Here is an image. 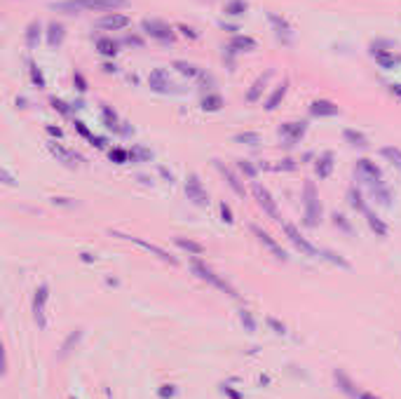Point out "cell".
I'll return each mask as SVG.
<instances>
[{
	"instance_id": "obj_1",
	"label": "cell",
	"mask_w": 401,
	"mask_h": 399,
	"mask_svg": "<svg viewBox=\"0 0 401 399\" xmlns=\"http://www.w3.org/2000/svg\"><path fill=\"white\" fill-rule=\"evenodd\" d=\"M127 5V0H64V3H54L52 10L59 12H115L120 7Z\"/></svg>"
},
{
	"instance_id": "obj_33",
	"label": "cell",
	"mask_w": 401,
	"mask_h": 399,
	"mask_svg": "<svg viewBox=\"0 0 401 399\" xmlns=\"http://www.w3.org/2000/svg\"><path fill=\"white\" fill-rule=\"evenodd\" d=\"M176 244L181 247L183 252L193 254V256H200V254L204 252V247H202L200 242H193V239H186V237H176Z\"/></svg>"
},
{
	"instance_id": "obj_64",
	"label": "cell",
	"mask_w": 401,
	"mask_h": 399,
	"mask_svg": "<svg viewBox=\"0 0 401 399\" xmlns=\"http://www.w3.org/2000/svg\"><path fill=\"white\" fill-rule=\"evenodd\" d=\"M71 399H75V397H71Z\"/></svg>"
},
{
	"instance_id": "obj_47",
	"label": "cell",
	"mask_w": 401,
	"mask_h": 399,
	"mask_svg": "<svg viewBox=\"0 0 401 399\" xmlns=\"http://www.w3.org/2000/svg\"><path fill=\"white\" fill-rule=\"evenodd\" d=\"M267 326H270V329H272L277 336H284V333H286V326L282 324V322H277L274 317H267Z\"/></svg>"
},
{
	"instance_id": "obj_39",
	"label": "cell",
	"mask_w": 401,
	"mask_h": 399,
	"mask_svg": "<svg viewBox=\"0 0 401 399\" xmlns=\"http://www.w3.org/2000/svg\"><path fill=\"white\" fill-rule=\"evenodd\" d=\"M235 141L246 143V146H258V143H261V134H256V132H244V134L235 136Z\"/></svg>"
},
{
	"instance_id": "obj_56",
	"label": "cell",
	"mask_w": 401,
	"mask_h": 399,
	"mask_svg": "<svg viewBox=\"0 0 401 399\" xmlns=\"http://www.w3.org/2000/svg\"><path fill=\"white\" fill-rule=\"evenodd\" d=\"M89 141H91V146H97V148H104L106 146V139H101V136H91Z\"/></svg>"
},
{
	"instance_id": "obj_9",
	"label": "cell",
	"mask_w": 401,
	"mask_h": 399,
	"mask_svg": "<svg viewBox=\"0 0 401 399\" xmlns=\"http://www.w3.org/2000/svg\"><path fill=\"white\" fill-rule=\"evenodd\" d=\"M251 193H254V197L258 200V204L263 207V211H265L272 221H277L280 223L282 219H280V211H277V204H274V200H272V195L267 193V188H263L261 183H256L254 181V186H251Z\"/></svg>"
},
{
	"instance_id": "obj_16",
	"label": "cell",
	"mask_w": 401,
	"mask_h": 399,
	"mask_svg": "<svg viewBox=\"0 0 401 399\" xmlns=\"http://www.w3.org/2000/svg\"><path fill=\"white\" fill-rule=\"evenodd\" d=\"M310 113L315 117H333L341 113V108L333 104V101H326V99H317L310 104Z\"/></svg>"
},
{
	"instance_id": "obj_61",
	"label": "cell",
	"mask_w": 401,
	"mask_h": 399,
	"mask_svg": "<svg viewBox=\"0 0 401 399\" xmlns=\"http://www.w3.org/2000/svg\"><path fill=\"white\" fill-rule=\"evenodd\" d=\"M52 202H54V204H64V207H71V202H68L66 197H54Z\"/></svg>"
},
{
	"instance_id": "obj_40",
	"label": "cell",
	"mask_w": 401,
	"mask_h": 399,
	"mask_svg": "<svg viewBox=\"0 0 401 399\" xmlns=\"http://www.w3.org/2000/svg\"><path fill=\"white\" fill-rule=\"evenodd\" d=\"M319 256H324L326 261H331L333 265H338V268H343V270H350V263H347L345 258L341 256V254H333V252H322Z\"/></svg>"
},
{
	"instance_id": "obj_6",
	"label": "cell",
	"mask_w": 401,
	"mask_h": 399,
	"mask_svg": "<svg viewBox=\"0 0 401 399\" xmlns=\"http://www.w3.org/2000/svg\"><path fill=\"white\" fill-rule=\"evenodd\" d=\"M186 195H188V200H193L197 207H207L209 204V195H207V191H204V186H202L197 174H188V176H186Z\"/></svg>"
},
{
	"instance_id": "obj_50",
	"label": "cell",
	"mask_w": 401,
	"mask_h": 399,
	"mask_svg": "<svg viewBox=\"0 0 401 399\" xmlns=\"http://www.w3.org/2000/svg\"><path fill=\"white\" fill-rule=\"evenodd\" d=\"M178 31H181V36L190 38V40H195V38H197V33H195V28H188V26H178Z\"/></svg>"
},
{
	"instance_id": "obj_28",
	"label": "cell",
	"mask_w": 401,
	"mask_h": 399,
	"mask_svg": "<svg viewBox=\"0 0 401 399\" xmlns=\"http://www.w3.org/2000/svg\"><path fill=\"white\" fill-rule=\"evenodd\" d=\"M230 47L232 49H237V52H251V49H256V40L254 38H249V36H235L230 40Z\"/></svg>"
},
{
	"instance_id": "obj_27",
	"label": "cell",
	"mask_w": 401,
	"mask_h": 399,
	"mask_svg": "<svg viewBox=\"0 0 401 399\" xmlns=\"http://www.w3.org/2000/svg\"><path fill=\"white\" fill-rule=\"evenodd\" d=\"M343 136H345V141L350 143V146H354V148H366V146H368L366 134H361V132H357V129H345Z\"/></svg>"
},
{
	"instance_id": "obj_60",
	"label": "cell",
	"mask_w": 401,
	"mask_h": 399,
	"mask_svg": "<svg viewBox=\"0 0 401 399\" xmlns=\"http://www.w3.org/2000/svg\"><path fill=\"white\" fill-rule=\"evenodd\" d=\"M101 68H104V73H115V71H117V68H115V64H104V66H101Z\"/></svg>"
},
{
	"instance_id": "obj_52",
	"label": "cell",
	"mask_w": 401,
	"mask_h": 399,
	"mask_svg": "<svg viewBox=\"0 0 401 399\" xmlns=\"http://www.w3.org/2000/svg\"><path fill=\"white\" fill-rule=\"evenodd\" d=\"M223 392L228 394V397H230V399H242V394H239L237 390H232L230 385H223Z\"/></svg>"
},
{
	"instance_id": "obj_22",
	"label": "cell",
	"mask_w": 401,
	"mask_h": 399,
	"mask_svg": "<svg viewBox=\"0 0 401 399\" xmlns=\"http://www.w3.org/2000/svg\"><path fill=\"white\" fill-rule=\"evenodd\" d=\"M366 221H368V228H371L378 237H387L389 228H387V223H385L380 216H376L373 211H366Z\"/></svg>"
},
{
	"instance_id": "obj_32",
	"label": "cell",
	"mask_w": 401,
	"mask_h": 399,
	"mask_svg": "<svg viewBox=\"0 0 401 399\" xmlns=\"http://www.w3.org/2000/svg\"><path fill=\"white\" fill-rule=\"evenodd\" d=\"M380 155L383 158H387L392 165L396 167L401 172V148H396V146H385V148H380Z\"/></svg>"
},
{
	"instance_id": "obj_54",
	"label": "cell",
	"mask_w": 401,
	"mask_h": 399,
	"mask_svg": "<svg viewBox=\"0 0 401 399\" xmlns=\"http://www.w3.org/2000/svg\"><path fill=\"white\" fill-rule=\"evenodd\" d=\"M75 129H78V132H80L82 136H87V139H91V136H94V134H89V129H87L82 122H75Z\"/></svg>"
},
{
	"instance_id": "obj_58",
	"label": "cell",
	"mask_w": 401,
	"mask_h": 399,
	"mask_svg": "<svg viewBox=\"0 0 401 399\" xmlns=\"http://www.w3.org/2000/svg\"><path fill=\"white\" fill-rule=\"evenodd\" d=\"M47 132H49V134H52V136H56V139H59V136L64 134V132H61L59 127H54V125H47Z\"/></svg>"
},
{
	"instance_id": "obj_17",
	"label": "cell",
	"mask_w": 401,
	"mask_h": 399,
	"mask_svg": "<svg viewBox=\"0 0 401 399\" xmlns=\"http://www.w3.org/2000/svg\"><path fill=\"white\" fill-rule=\"evenodd\" d=\"M213 165H216V169H219V172H221V176H223L225 181H228V186H230L232 191H235V195H239V197H244V195H246V191H244L242 181H239V178L235 176V174H232L230 169H228V167H225L223 162H221V160H213Z\"/></svg>"
},
{
	"instance_id": "obj_11",
	"label": "cell",
	"mask_w": 401,
	"mask_h": 399,
	"mask_svg": "<svg viewBox=\"0 0 401 399\" xmlns=\"http://www.w3.org/2000/svg\"><path fill=\"white\" fill-rule=\"evenodd\" d=\"M132 24V19L127 14H120V12H108L106 17H101L97 21L99 28H104V31H122V28H127Z\"/></svg>"
},
{
	"instance_id": "obj_26",
	"label": "cell",
	"mask_w": 401,
	"mask_h": 399,
	"mask_svg": "<svg viewBox=\"0 0 401 399\" xmlns=\"http://www.w3.org/2000/svg\"><path fill=\"white\" fill-rule=\"evenodd\" d=\"M347 202H350V207L352 209H357V211H368L366 209V202H364V195H361V191H359L357 186H352L350 191H347Z\"/></svg>"
},
{
	"instance_id": "obj_24",
	"label": "cell",
	"mask_w": 401,
	"mask_h": 399,
	"mask_svg": "<svg viewBox=\"0 0 401 399\" xmlns=\"http://www.w3.org/2000/svg\"><path fill=\"white\" fill-rule=\"evenodd\" d=\"M286 89H289V80H284V82H282L280 87H274V92L270 94V99L265 101V108H267V111H274V108H277V106L282 104V99L286 97Z\"/></svg>"
},
{
	"instance_id": "obj_38",
	"label": "cell",
	"mask_w": 401,
	"mask_h": 399,
	"mask_svg": "<svg viewBox=\"0 0 401 399\" xmlns=\"http://www.w3.org/2000/svg\"><path fill=\"white\" fill-rule=\"evenodd\" d=\"M296 162H293L291 158H286V160H280L277 165H263V169H274V172H293L296 169Z\"/></svg>"
},
{
	"instance_id": "obj_62",
	"label": "cell",
	"mask_w": 401,
	"mask_h": 399,
	"mask_svg": "<svg viewBox=\"0 0 401 399\" xmlns=\"http://www.w3.org/2000/svg\"><path fill=\"white\" fill-rule=\"evenodd\" d=\"M359 399H380V397H376V394H371V392H361Z\"/></svg>"
},
{
	"instance_id": "obj_48",
	"label": "cell",
	"mask_w": 401,
	"mask_h": 399,
	"mask_svg": "<svg viewBox=\"0 0 401 399\" xmlns=\"http://www.w3.org/2000/svg\"><path fill=\"white\" fill-rule=\"evenodd\" d=\"M221 216H223V221L225 223H232L235 219H232V209H230V204H225V202H221Z\"/></svg>"
},
{
	"instance_id": "obj_57",
	"label": "cell",
	"mask_w": 401,
	"mask_h": 399,
	"mask_svg": "<svg viewBox=\"0 0 401 399\" xmlns=\"http://www.w3.org/2000/svg\"><path fill=\"white\" fill-rule=\"evenodd\" d=\"M80 256H82V261H85V263H94V261H97V256H94V254H89V252H82Z\"/></svg>"
},
{
	"instance_id": "obj_13",
	"label": "cell",
	"mask_w": 401,
	"mask_h": 399,
	"mask_svg": "<svg viewBox=\"0 0 401 399\" xmlns=\"http://www.w3.org/2000/svg\"><path fill=\"white\" fill-rule=\"evenodd\" d=\"M148 82H150V89H155V92H160V94L174 92V82L169 80V73H167L164 68H155L150 73V78H148Z\"/></svg>"
},
{
	"instance_id": "obj_49",
	"label": "cell",
	"mask_w": 401,
	"mask_h": 399,
	"mask_svg": "<svg viewBox=\"0 0 401 399\" xmlns=\"http://www.w3.org/2000/svg\"><path fill=\"white\" fill-rule=\"evenodd\" d=\"M158 394H160V399H171L176 394V390H174V385H162L158 390Z\"/></svg>"
},
{
	"instance_id": "obj_42",
	"label": "cell",
	"mask_w": 401,
	"mask_h": 399,
	"mask_svg": "<svg viewBox=\"0 0 401 399\" xmlns=\"http://www.w3.org/2000/svg\"><path fill=\"white\" fill-rule=\"evenodd\" d=\"M237 167H239V172H242L246 178H256V174H258V169L251 165L249 160H237Z\"/></svg>"
},
{
	"instance_id": "obj_59",
	"label": "cell",
	"mask_w": 401,
	"mask_h": 399,
	"mask_svg": "<svg viewBox=\"0 0 401 399\" xmlns=\"http://www.w3.org/2000/svg\"><path fill=\"white\" fill-rule=\"evenodd\" d=\"M75 82H78V89H80V92H85V89H87V87H85V80H82V75H75Z\"/></svg>"
},
{
	"instance_id": "obj_46",
	"label": "cell",
	"mask_w": 401,
	"mask_h": 399,
	"mask_svg": "<svg viewBox=\"0 0 401 399\" xmlns=\"http://www.w3.org/2000/svg\"><path fill=\"white\" fill-rule=\"evenodd\" d=\"M108 155H110V160H113V162H117V165H125V162H127V158H129V153H127V150H122V148H113Z\"/></svg>"
},
{
	"instance_id": "obj_44",
	"label": "cell",
	"mask_w": 401,
	"mask_h": 399,
	"mask_svg": "<svg viewBox=\"0 0 401 399\" xmlns=\"http://www.w3.org/2000/svg\"><path fill=\"white\" fill-rule=\"evenodd\" d=\"M333 223H335V226H338V228H341L343 233H347V235L352 233V226H350V221H347V219H345V216H343V214H338V211H335V214H333Z\"/></svg>"
},
{
	"instance_id": "obj_43",
	"label": "cell",
	"mask_w": 401,
	"mask_h": 399,
	"mask_svg": "<svg viewBox=\"0 0 401 399\" xmlns=\"http://www.w3.org/2000/svg\"><path fill=\"white\" fill-rule=\"evenodd\" d=\"M30 80H33V85H38V89H45V78L36 64H30Z\"/></svg>"
},
{
	"instance_id": "obj_14",
	"label": "cell",
	"mask_w": 401,
	"mask_h": 399,
	"mask_svg": "<svg viewBox=\"0 0 401 399\" xmlns=\"http://www.w3.org/2000/svg\"><path fill=\"white\" fill-rule=\"evenodd\" d=\"M305 129H307L305 122H286V125L280 127V136L286 141V146H293V143L305 134Z\"/></svg>"
},
{
	"instance_id": "obj_36",
	"label": "cell",
	"mask_w": 401,
	"mask_h": 399,
	"mask_svg": "<svg viewBox=\"0 0 401 399\" xmlns=\"http://www.w3.org/2000/svg\"><path fill=\"white\" fill-rule=\"evenodd\" d=\"M246 3L244 0H230V3H225V14H230V17H239V14L246 12Z\"/></svg>"
},
{
	"instance_id": "obj_18",
	"label": "cell",
	"mask_w": 401,
	"mask_h": 399,
	"mask_svg": "<svg viewBox=\"0 0 401 399\" xmlns=\"http://www.w3.org/2000/svg\"><path fill=\"white\" fill-rule=\"evenodd\" d=\"M315 172L319 178H328L331 176V172H333V153H322L319 155V160H317V165H315Z\"/></svg>"
},
{
	"instance_id": "obj_20",
	"label": "cell",
	"mask_w": 401,
	"mask_h": 399,
	"mask_svg": "<svg viewBox=\"0 0 401 399\" xmlns=\"http://www.w3.org/2000/svg\"><path fill=\"white\" fill-rule=\"evenodd\" d=\"M82 341V329H73V331L68 333V338L64 341V345H61V352H59V357L64 359V357H68L71 352L78 348V343Z\"/></svg>"
},
{
	"instance_id": "obj_30",
	"label": "cell",
	"mask_w": 401,
	"mask_h": 399,
	"mask_svg": "<svg viewBox=\"0 0 401 399\" xmlns=\"http://www.w3.org/2000/svg\"><path fill=\"white\" fill-rule=\"evenodd\" d=\"M97 49H99V54H104V56H115L117 54V43L115 40H110V38H99Z\"/></svg>"
},
{
	"instance_id": "obj_51",
	"label": "cell",
	"mask_w": 401,
	"mask_h": 399,
	"mask_svg": "<svg viewBox=\"0 0 401 399\" xmlns=\"http://www.w3.org/2000/svg\"><path fill=\"white\" fill-rule=\"evenodd\" d=\"M125 43L134 45V47H143V40H141L139 36H127V38H125Z\"/></svg>"
},
{
	"instance_id": "obj_37",
	"label": "cell",
	"mask_w": 401,
	"mask_h": 399,
	"mask_svg": "<svg viewBox=\"0 0 401 399\" xmlns=\"http://www.w3.org/2000/svg\"><path fill=\"white\" fill-rule=\"evenodd\" d=\"M129 158H132V162H150V160H152V153L148 150V148L134 146L132 150H129Z\"/></svg>"
},
{
	"instance_id": "obj_12",
	"label": "cell",
	"mask_w": 401,
	"mask_h": 399,
	"mask_svg": "<svg viewBox=\"0 0 401 399\" xmlns=\"http://www.w3.org/2000/svg\"><path fill=\"white\" fill-rule=\"evenodd\" d=\"M251 233H254L256 237H258V242H261V244L265 247V249H267V252H270V254H272L274 258H280V261H286V258H289V256H286V252H284V249H282V247L277 244V242H274V239L270 237V235H267L265 230H263V228H258V226H251Z\"/></svg>"
},
{
	"instance_id": "obj_8",
	"label": "cell",
	"mask_w": 401,
	"mask_h": 399,
	"mask_svg": "<svg viewBox=\"0 0 401 399\" xmlns=\"http://www.w3.org/2000/svg\"><path fill=\"white\" fill-rule=\"evenodd\" d=\"M282 228H284V235H286L289 239H291L293 247H296V249H298L300 254H305V256H319V254H322L319 249H315V247H312L310 242H307V239H305L303 235H300V230H298V228L293 226V223H284Z\"/></svg>"
},
{
	"instance_id": "obj_41",
	"label": "cell",
	"mask_w": 401,
	"mask_h": 399,
	"mask_svg": "<svg viewBox=\"0 0 401 399\" xmlns=\"http://www.w3.org/2000/svg\"><path fill=\"white\" fill-rule=\"evenodd\" d=\"M239 322H242V326L246 329L249 333H254L256 331V319H254V315L249 313V310H239Z\"/></svg>"
},
{
	"instance_id": "obj_53",
	"label": "cell",
	"mask_w": 401,
	"mask_h": 399,
	"mask_svg": "<svg viewBox=\"0 0 401 399\" xmlns=\"http://www.w3.org/2000/svg\"><path fill=\"white\" fill-rule=\"evenodd\" d=\"M52 106H54L56 111H61V113H64V115H66V113H68L66 104H64V101H59V99H52Z\"/></svg>"
},
{
	"instance_id": "obj_45",
	"label": "cell",
	"mask_w": 401,
	"mask_h": 399,
	"mask_svg": "<svg viewBox=\"0 0 401 399\" xmlns=\"http://www.w3.org/2000/svg\"><path fill=\"white\" fill-rule=\"evenodd\" d=\"M104 120H106V127H108V129H120V127H117V115H115V111H110L108 106L104 108Z\"/></svg>"
},
{
	"instance_id": "obj_21",
	"label": "cell",
	"mask_w": 401,
	"mask_h": 399,
	"mask_svg": "<svg viewBox=\"0 0 401 399\" xmlns=\"http://www.w3.org/2000/svg\"><path fill=\"white\" fill-rule=\"evenodd\" d=\"M270 78H272V71H267L265 75H261V78H258L254 85H251V89L246 92V101H249V104H256V101H258V97H261V92H263V87L267 85V80H270Z\"/></svg>"
},
{
	"instance_id": "obj_3",
	"label": "cell",
	"mask_w": 401,
	"mask_h": 399,
	"mask_svg": "<svg viewBox=\"0 0 401 399\" xmlns=\"http://www.w3.org/2000/svg\"><path fill=\"white\" fill-rule=\"evenodd\" d=\"M193 272L197 277H200L202 282H209L211 287H216V289H221V291H225V294H230L232 298H237V291L230 287V284L225 282L223 277H219L216 272L209 268V265H204V263H200V261H193Z\"/></svg>"
},
{
	"instance_id": "obj_55",
	"label": "cell",
	"mask_w": 401,
	"mask_h": 399,
	"mask_svg": "<svg viewBox=\"0 0 401 399\" xmlns=\"http://www.w3.org/2000/svg\"><path fill=\"white\" fill-rule=\"evenodd\" d=\"M3 183H5V186H14V178H12V174L7 172V169H3Z\"/></svg>"
},
{
	"instance_id": "obj_2",
	"label": "cell",
	"mask_w": 401,
	"mask_h": 399,
	"mask_svg": "<svg viewBox=\"0 0 401 399\" xmlns=\"http://www.w3.org/2000/svg\"><path fill=\"white\" fill-rule=\"evenodd\" d=\"M303 207H305V226L315 228L322 221V204H319V195L312 181H307L303 188Z\"/></svg>"
},
{
	"instance_id": "obj_5",
	"label": "cell",
	"mask_w": 401,
	"mask_h": 399,
	"mask_svg": "<svg viewBox=\"0 0 401 399\" xmlns=\"http://www.w3.org/2000/svg\"><path fill=\"white\" fill-rule=\"evenodd\" d=\"M47 298H49V287L47 284H40L36 289V296H33V319H36L38 329H47V317H45Z\"/></svg>"
},
{
	"instance_id": "obj_29",
	"label": "cell",
	"mask_w": 401,
	"mask_h": 399,
	"mask_svg": "<svg viewBox=\"0 0 401 399\" xmlns=\"http://www.w3.org/2000/svg\"><path fill=\"white\" fill-rule=\"evenodd\" d=\"M38 43H40V21H30L26 28V45L30 49H36Z\"/></svg>"
},
{
	"instance_id": "obj_7",
	"label": "cell",
	"mask_w": 401,
	"mask_h": 399,
	"mask_svg": "<svg viewBox=\"0 0 401 399\" xmlns=\"http://www.w3.org/2000/svg\"><path fill=\"white\" fill-rule=\"evenodd\" d=\"M143 33L150 36L152 40H160V43H174V31H171L167 24L162 21H155V19H143V24H141Z\"/></svg>"
},
{
	"instance_id": "obj_63",
	"label": "cell",
	"mask_w": 401,
	"mask_h": 399,
	"mask_svg": "<svg viewBox=\"0 0 401 399\" xmlns=\"http://www.w3.org/2000/svg\"><path fill=\"white\" fill-rule=\"evenodd\" d=\"M392 94H396L401 99V85H392Z\"/></svg>"
},
{
	"instance_id": "obj_15",
	"label": "cell",
	"mask_w": 401,
	"mask_h": 399,
	"mask_svg": "<svg viewBox=\"0 0 401 399\" xmlns=\"http://www.w3.org/2000/svg\"><path fill=\"white\" fill-rule=\"evenodd\" d=\"M49 153L56 158V162H61V165H66V167H75L80 162L78 153H73V150L59 146V143H49Z\"/></svg>"
},
{
	"instance_id": "obj_4",
	"label": "cell",
	"mask_w": 401,
	"mask_h": 399,
	"mask_svg": "<svg viewBox=\"0 0 401 399\" xmlns=\"http://www.w3.org/2000/svg\"><path fill=\"white\" fill-rule=\"evenodd\" d=\"M110 235H113V237H122V239H129V242H134V244H139L141 249H146V252L155 254V256H158L160 261H164V263H171V265H176V258H174V256H169V254L164 252L162 247L152 244V242H146V239H141V237H134V235H125V233H117V230H110Z\"/></svg>"
},
{
	"instance_id": "obj_23",
	"label": "cell",
	"mask_w": 401,
	"mask_h": 399,
	"mask_svg": "<svg viewBox=\"0 0 401 399\" xmlns=\"http://www.w3.org/2000/svg\"><path fill=\"white\" fill-rule=\"evenodd\" d=\"M373 56H376V62L383 68H394L396 64H399V56H394V52H389V49H376L373 47Z\"/></svg>"
},
{
	"instance_id": "obj_25",
	"label": "cell",
	"mask_w": 401,
	"mask_h": 399,
	"mask_svg": "<svg viewBox=\"0 0 401 399\" xmlns=\"http://www.w3.org/2000/svg\"><path fill=\"white\" fill-rule=\"evenodd\" d=\"M64 36H66V33H64V26L52 21L47 28V45L49 47H59V45L64 43Z\"/></svg>"
},
{
	"instance_id": "obj_19",
	"label": "cell",
	"mask_w": 401,
	"mask_h": 399,
	"mask_svg": "<svg viewBox=\"0 0 401 399\" xmlns=\"http://www.w3.org/2000/svg\"><path fill=\"white\" fill-rule=\"evenodd\" d=\"M333 381H335V385H338L343 392L347 394V397L359 399V394H361V392H357V387L352 385V381H350V378H347L343 371H338V369H335V371H333Z\"/></svg>"
},
{
	"instance_id": "obj_31",
	"label": "cell",
	"mask_w": 401,
	"mask_h": 399,
	"mask_svg": "<svg viewBox=\"0 0 401 399\" xmlns=\"http://www.w3.org/2000/svg\"><path fill=\"white\" fill-rule=\"evenodd\" d=\"M267 19H270V24L274 26V33H277V36H280V38H284V40H286V36L291 33V26L286 24L284 19H280V17H277V14H272V12L267 14Z\"/></svg>"
},
{
	"instance_id": "obj_35",
	"label": "cell",
	"mask_w": 401,
	"mask_h": 399,
	"mask_svg": "<svg viewBox=\"0 0 401 399\" xmlns=\"http://www.w3.org/2000/svg\"><path fill=\"white\" fill-rule=\"evenodd\" d=\"M202 108L204 111H221L223 108V99L219 97V94H209V97H204L202 99Z\"/></svg>"
},
{
	"instance_id": "obj_34",
	"label": "cell",
	"mask_w": 401,
	"mask_h": 399,
	"mask_svg": "<svg viewBox=\"0 0 401 399\" xmlns=\"http://www.w3.org/2000/svg\"><path fill=\"white\" fill-rule=\"evenodd\" d=\"M174 68H176L181 75H186V78H197V75L202 73L195 64H188V62H174Z\"/></svg>"
},
{
	"instance_id": "obj_10",
	"label": "cell",
	"mask_w": 401,
	"mask_h": 399,
	"mask_svg": "<svg viewBox=\"0 0 401 399\" xmlns=\"http://www.w3.org/2000/svg\"><path fill=\"white\" fill-rule=\"evenodd\" d=\"M357 176L361 178V181H366V183H376V181H383V174H380V169H378L376 162H371L368 158H361L357 160Z\"/></svg>"
}]
</instances>
